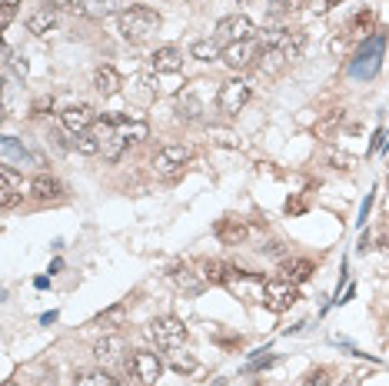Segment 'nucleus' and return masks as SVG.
<instances>
[{"instance_id": "f257e3e1", "label": "nucleus", "mask_w": 389, "mask_h": 386, "mask_svg": "<svg viewBox=\"0 0 389 386\" xmlns=\"http://www.w3.org/2000/svg\"><path fill=\"white\" fill-rule=\"evenodd\" d=\"M117 24H120V33H123L127 44H143V40H150V37L160 30V14L136 3V7H127V10L117 17Z\"/></svg>"}, {"instance_id": "f03ea898", "label": "nucleus", "mask_w": 389, "mask_h": 386, "mask_svg": "<svg viewBox=\"0 0 389 386\" xmlns=\"http://www.w3.org/2000/svg\"><path fill=\"white\" fill-rule=\"evenodd\" d=\"M150 337L157 340V346H164V350H177V346L186 343V327H183V320H177V316H160V320L150 323Z\"/></svg>"}, {"instance_id": "7ed1b4c3", "label": "nucleus", "mask_w": 389, "mask_h": 386, "mask_svg": "<svg viewBox=\"0 0 389 386\" xmlns=\"http://www.w3.org/2000/svg\"><path fill=\"white\" fill-rule=\"evenodd\" d=\"M250 104V87L243 84V80H226V84H220V93H216V107L223 110L226 117H237L243 107Z\"/></svg>"}, {"instance_id": "20e7f679", "label": "nucleus", "mask_w": 389, "mask_h": 386, "mask_svg": "<svg viewBox=\"0 0 389 386\" xmlns=\"http://www.w3.org/2000/svg\"><path fill=\"white\" fill-rule=\"evenodd\" d=\"M256 33V27H253V20L250 17H243V14H233V17H223L220 24H216V40L220 44H239V40H250Z\"/></svg>"}, {"instance_id": "39448f33", "label": "nucleus", "mask_w": 389, "mask_h": 386, "mask_svg": "<svg viewBox=\"0 0 389 386\" xmlns=\"http://www.w3.org/2000/svg\"><path fill=\"white\" fill-rule=\"evenodd\" d=\"M263 303H267L273 313H283L296 303V283L289 280H267V290H263Z\"/></svg>"}, {"instance_id": "423d86ee", "label": "nucleus", "mask_w": 389, "mask_h": 386, "mask_svg": "<svg viewBox=\"0 0 389 386\" xmlns=\"http://www.w3.org/2000/svg\"><path fill=\"white\" fill-rule=\"evenodd\" d=\"M130 373H134V380H140L143 386H153L160 380V373H164V363H160L157 353L140 350V353H134V360H130Z\"/></svg>"}, {"instance_id": "0eeeda50", "label": "nucleus", "mask_w": 389, "mask_h": 386, "mask_svg": "<svg viewBox=\"0 0 389 386\" xmlns=\"http://www.w3.org/2000/svg\"><path fill=\"white\" fill-rule=\"evenodd\" d=\"M97 110L90 104H74V107H67L63 114H60V123L70 130V134H87V130H93V123H97Z\"/></svg>"}, {"instance_id": "6e6552de", "label": "nucleus", "mask_w": 389, "mask_h": 386, "mask_svg": "<svg viewBox=\"0 0 389 386\" xmlns=\"http://www.w3.org/2000/svg\"><path fill=\"white\" fill-rule=\"evenodd\" d=\"M127 10V0H77L74 3V14L77 17H87V20H100V17L110 14H123Z\"/></svg>"}, {"instance_id": "1a4fd4ad", "label": "nucleus", "mask_w": 389, "mask_h": 386, "mask_svg": "<svg viewBox=\"0 0 389 386\" xmlns=\"http://www.w3.org/2000/svg\"><path fill=\"white\" fill-rule=\"evenodd\" d=\"M186 160H190V150L180 147V144H170V147H164L157 153L153 167H157L160 173H166V177H173V173H180V170L186 167Z\"/></svg>"}, {"instance_id": "9d476101", "label": "nucleus", "mask_w": 389, "mask_h": 386, "mask_svg": "<svg viewBox=\"0 0 389 386\" xmlns=\"http://www.w3.org/2000/svg\"><path fill=\"white\" fill-rule=\"evenodd\" d=\"M256 57H260V54L253 50V44H250V40H239V44H226L220 60H223L230 70H246Z\"/></svg>"}, {"instance_id": "9b49d317", "label": "nucleus", "mask_w": 389, "mask_h": 386, "mask_svg": "<svg viewBox=\"0 0 389 386\" xmlns=\"http://www.w3.org/2000/svg\"><path fill=\"white\" fill-rule=\"evenodd\" d=\"M150 70H157V74H180L183 70V54H180L177 47H157L150 54Z\"/></svg>"}, {"instance_id": "f8f14e48", "label": "nucleus", "mask_w": 389, "mask_h": 386, "mask_svg": "<svg viewBox=\"0 0 389 386\" xmlns=\"http://www.w3.org/2000/svg\"><path fill=\"white\" fill-rule=\"evenodd\" d=\"M57 20H60V7L57 3H44V7H37L27 17V30L37 33V37H44V33H50V30L57 27Z\"/></svg>"}, {"instance_id": "ddd939ff", "label": "nucleus", "mask_w": 389, "mask_h": 386, "mask_svg": "<svg viewBox=\"0 0 389 386\" xmlns=\"http://www.w3.org/2000/svg\"><path fill=\"white\" fill-rule=\"evenodd\" d=\"M276 50L286 57V63L299 60L303 57V50H306V33H303V30H283L280 40H276Z\"/></svg>"}, {"instance_id": "4468645a", "label": "nucleus", "mask_w": 389, "mask_h": 386, "mask_svg": "<svg viewBox=\"0 0 389 386\" xmlns=\"http://www.w3.org/2000/svg\"><path fill=\"white\" fill-rule=\"evenodd\" d=\"M246 233H250V226H246L243 220H237V217H223V220L216 223V237H220V243H226V247L243 243Z\"/></svg>"}, {"instance_id": "2eb2a0df", "label": "nucleus", "mask_w": 389, "mask_h": 386, "mask_svg": "<svg viewBox=\"0 0 389 386\" xmlns=\"http://www.w3.org/2000/svg\"><path fill=\"white\" fill-rule=\"evenodd\" d=\"M280 273H283V280L299 286V283H306L313 277V263L310 260H299V256H286L283 263H280Z\"/></svg>"}, {"instance_id": "dca6fc26", "label": "nucleus", "mask_w": 389, "mask_h": 386, "mask_svg": "<svg viewBox=\"0 0 389 386\" xmlns=\"http://www.w3.org/2000/svg\"><path fill=\"white\" fill-rule=\"evenodd\" d=\"M30 193H33L40 203H54V200H60V196H63V183H60V180H54V177H33Z\"/></svg>"}, {"instance_id": "f3484780", "label": "nucleus", "mask_w": 389, "mask_h": 386, "mask_svg": "<svg viewBox=\"0 0 389 386\" xmlns=\"http://www.w3.org/2000/svg\"><path fill=\"white\" fill-rule=\"evenodd\" d=\"M120 87H123V80H120V74L113 67H97V74H93V90L97 93L113 97V93H120Z\"/></svg>"}, {"instance_id": "a211bd4d", "label": "nucleus", "mask_w": 389, "mask_h": 386, "mask_svg": "<svg viewBox=\"0 0 389 386\" xmlns=\"http://www.w3.org/2000/svg\"><path fill=\"white\" fill-rule=\"evenodd\" d=\"M0 180H3V190H0V207L10 210L17 200H20V187H17L14 167H3V170H0Z\"/></svg>"}, {"instance_id": "6ab92c4d", "label": "nucleus", "mask_w": 389, "mask_h": 386, "mask_svg": "<svg viewBox=\"0 0 389 386\" xmlns=\"http://www.w3.org/2000/svg\"><path fill=\"white\" fill-rule=\"evenodd\" d=\"M177 114L183 120H200L203 104H200V97H196L193 90H183V93H177Z\"/></svg>"}, {"instance_id": "aec40b11", "label": "nucleus", "mask_w": 389, "mask_h": 386, "mask_svg": "<svg viewBox=\"0 0 389 386\" xmlns=\"http://www.w3.org/2000/svg\"><path fill=\"white\" fill-rule=\"evenodd\" d=\"M190 54H193L196 60L209 63V60H220V57H223V44H220L216 37H207V40H193Z\"/></svg>"}, {"instance_id": "412c9836", "label": "nucleus", "mask_w": 389, "mask_h": 386, "mask_svg": "<svg viewBox=\"0 0 389 386\" xmlns=\"http://www.w3.org/2000/svg\"><path fill=\"white\" fill-rule=\"evenodd\" d=\"M343 120H346V110H329L326 117L316 123V137H319V140H333L336 130L343 127Z\"/></svg>"}, {"instance_id": "4be33fe9", "label": "nucleus", "mask_w": 389, "mask_h": 386, "mask_svg": "<svg viewBox=\"0 0 389 386\" xmlns=\"http://www.w3.org/2000/svg\"><path fill=\"white\" fill-rule=\"evenodd\" d=\"M200 270H203L200 277L207 283H230L233 280V267H230V263H220V260H207Z\"/></svg>"}, {"instance_id": "5701e85b", "label": "nucleus", "mask_w": 389, "mask_h": 386, "mask_svg": "<svg viewBox=\"0 0 389 386\" xmlns=\"http://www.w3.org/2000/svg\"><path fill=\"white\" fill-rule=\"evenodd\" d=\"M260 70H267V74H280L286 67V57L276 50V47H260Z\"/></svg>"}, {"instance_id": "b1692460", "label": "nucleus", "mask_w": 389, "mask_h": 386, "mask_svg": "<svg viewBox=\"0 0 389 386\" xmlns=\"http://www.w3.org/2000/svg\"><path fill=\"white\" fill-rule=\"evenodd\" d=\"M130 147V144H127V140H123V137H120V130L113 137H110V140H104V150H100V153H104V160L106 164H117L120 157H123V150Z\"/></svg>"}, {"instance_id": "393cba45", "label": "nucleus", "mask_w": 389, "mask_h": 386, "mask_svg": "<svg viewBox=\"0 0 389 386\" xmlns=\"http://www.w3.org/2000/svg\"><path fill=\"white\" fill-rule=\"evenodd\" d=\"M123 350V343H120V337H104V340L93 346V353H97V360H104V363H110V360H117V353Z\"/></svg>"}, {"instance_id": "a878e982", "label": "nucleus", "mask_w": 389, "mask_h": 386, "mask_svg": "<svg viewBox=\"0 0 389 386\" xmlns=\"http://www.w3.org/2000/svg\"><path fill=\"white\" fill-rule=\"evenodd\" d=\"M120 137H123L127 144H140V140L150 137V127L140 123V120H136V123H127V120H123V123H120Z\"/></svg>"}, {"instance_id": "bb28decb", "label": "nucleus", "mask_w": 389, "mask_h": 386, "mask_svg": "<svg viewBox=\"0 0 389 386\" xmlns=\"http://www.w3.org/2000/svg\"><path fill=\"white\" fill-rule=\"evenodd\" d=\"M123 320H127V310H123V307H110V310L100 313V316H97L93 323H97L100 330H117Z\"/></svg>"}, {"instance_id": "cd10ccee", "label": "nucleus", "mask_w": 389, "mask_h": 386, "mask_svg": "<svg viewBox=\"0 0 389 386\" xmlns=\"http://www.w3.org/2000/svg\"><path fill=\"white\" fill-rule=\"evenodd\" d=\"M373 24H376L373 10H359V14L353 17V24H349V33H353V37H366V33L373 30Z\"/></svg>"}, {"instance_id": "c85d7f7f", "label": "nucleus", "mask_w": 389, "mask_h": 386, "mask_svg": "<svg viewBox=\"0 0 389 386\" xmlns=\"http://www.w3.org/2000/svg\"><path fill=\"white\" fill-rule=\"evenodd\" d=\"M74 144H77V150H80V153H84V157H97V153H100V150H104V144H100V140H97V137L90 134V130H87V134H80V137H77Z\"/></svg>"}, {"instance_id": "c756f323", "label": "nucleus", "mask_w": 389, "mask_h": 386, "mask_svg": "<svg viewBox=\"0 0 389 386\" xmlns=\"http://www.w3.org/2000/svg\"><path fill=\"white\" fill-rule=\"evenodd\" d=\"M77 386H117L113 383V376L104 370H93V373H84L80 380H77Z\"/></svg>"}, {"instance_id": "7c9ffc66", "label": "nucleus", "mask_w": 389, "mask_h": 386, "mask_svg": "<svg viewBox=\"0 0 389 386\" xmlns=\"http://www.w3.org/2000/svg\"><path fill=\"white\" fill-rule=\"evenodd\" d=\"M170 280L177 283V286H186V290H196V286H200V283H196L193 277H190V270H186V263H183V267H173V273H170Z\"/></svg>"}, {"instance_id": "2f4dec72", "label": "nucleus", "mask_w": 389, "mask_h": 386, "mask_svg": "<svg viewBox=\"0 0 389 386\" xmlns=\"http://www.w3.org/2000/svg\"><path fill=\"white\" fill-rule=\"evenodd\" d=\"M170 366H173L177 373H193L196 370V360L190 357V353H173V357H170Z\"/></svg>"}, {"instance_id": "473e14b6", "label": "nucleus", "mask_w": 389, "mask_h": 386, "mask_svg": "<svg viewBox=\"0 0 389 386\" xmlns=\"http://www.w3.org/2000/svg\"><path fill=\"white\" fill-rule=\"evenodd\" d=\"M17 7H20V0H3V10H0V24L3 27H10V20L17 17Z\"/></svg>"}, {"instance_id": "72a5a7b5", "label": "nucleus", "mask_w": 389, "mask_h": 386, "mask_svg": "<svg viewBox=\"0 0 389 386\" xmlns=\"http://www.w3.org/2000/svg\"><path fill=\"white\" fill-rule=\"evenodd\" d=\"M303 386H329V370H323V366L313 370L306 380H303Z\"/></svg>"}, {"instance_id": "f704fd0d", "label": "nucleus", "mask_w": 389, "mask_h": 386, "mask_svg": "<svg viewBox=\"0 0 389 386\" xmlns=\"http://www.w3.org/2000/svg\"><path fill=\"white\" fill-rule=\"evenodd\" d=\"M299 0H269V10L273 14H289V10H296Z\"/></svg>"}, {"instance_id": "c9c22d12", "label": "nucleus", "mask_w": 389, "mask_h": 386, "mask_svg": "<svg viewBox=\"0 0 389 386\" xmlns=\"http://www.w3.org/2000/svg\"><path fill=\"white\" fill-rule=\"evenodd\" d=\"M336 3H340V0H310V10H313V14H326L329 7H336Z\"/></svg>"}, {"instance_id": "e433bc0d", "label": "nucleus", "mask_w": 389, "mask_h": 386, "mask_svg": "<svg viewBox=\"0 0 389 386\" xmlns=\"http://www.w3.org/2000/svg\"><path fill=\"white\" fill-rule=\"evenodd\" d=\"M267 253H269V256H280V260H286V247L280 243V240H273V243L267 247Z\"/></svg>"}, {"instance_id": "4c0bfd02", "label": "nucleus", "mask_w": 389, "mask_h": 386, "mask_svg": "<svg viewBox=\"0 0 389 386\" xmlns=\"http://www.w3.org/2000/svg\"><path fill=\"white\" fill-rule=\"evenodd\" d=\"M54 107V100H37L33 104V117H44V110H50Z\"/></svg>"}, {"instance_id": "58836bf2", "label": "nucleus", "mask_w": 389, "mask_h": 386, "mask_svg": "<svg viewBox=\"0 0 389 386\" xmlns=\"http://www.w3.org/2000/svg\"><path fill=\"white\" fill-rule=\"evenodd\" d=\"M303 207H306L303 200H289V203H286V213H303Z\"/></svg>"}, {"instance_id": "ea45409f", "label": "nucleus", "mask_w": 389, "mask_h": 386, "mask_svg": "<svg viewBox=\"0 0 389 386\" xmlns=\"http://www.w3.org/2000/svg\"><path fill=\"white\" fill-rule=\"evenodd\" d=\"M54 3H57V7H70V10H74L77 0H54Z\"/></svg>"}, {"instance_id": "a19ab883", "label": "nucleus", "mask_w": 389, "mask_h": 386, "mask_svg": "<svg viewBox=\"0 0 389 386\" xmlns=\"http://www.w3.org/2000/svg\"><path fill=\"white\" fill-rule=\"evenodd\" d=\"M239 3H253V0H239Z\"/></svg>"}, {"instance_id": "79ce46f5", "label": "nucleus", "mask_w": 389, "mask_h": 386, "mask_svg": "<svg viewBox=\"0 0 389 386\" xmlns=\"http://www.w3.org/2000/svg\"><path fill=\"white\" fill-rule=\"evenodd\" d=\"M3 386H17V383H3Z\"/></svg>"}, {"instance_id": "37998d69", "label": "nucleus", "mask_w": 389, "mask_h": 386, "mask_svg": "<svg viewBox=\"0 0 389 386\" xmlns=\"http://www.w3.org/2000/svg\"><path fill=\"white\" fill-rule=\"evenodd\" d=\"M386 183H389V180H386Z\"/></svg>"}]
</instances>
